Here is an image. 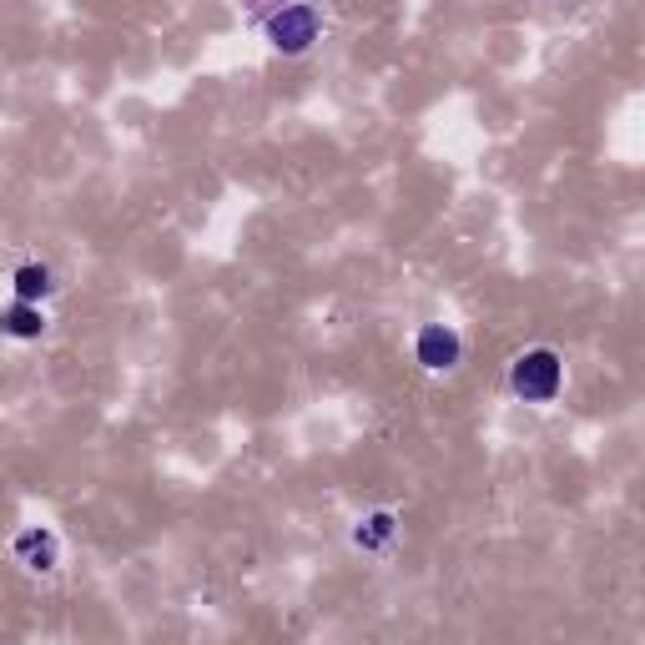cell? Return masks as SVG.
I'll return each mask as SVG.
<instances>
[{"label":"cell","mask_w":645,"mask_h":645,"mask_svg":"<svg viewBox=\"0 0 645 645\" xmlns=\"http://www.w3.org/2000/svg\"><path fill=\"white\" fill-rule=\"evenodd\" d=\"M509 383H514V394H520L525 404H550L560 394V383H565V363H560L555 348H530V353L514 358Z\"/></svg>","instance_id":"cell-1"},{"label":"cell","mask_w":645,"mask_h":645,"mask_svg":"<svg viewBox=\"0 0 645 645\" xmlns=\"http://www.w3.org/2000/svg\"><path fill=\"white\" fill-rule=\"evenodd\" d=\"M268 36H273V46L288 51V56L308 51V46L318 41V16H313V6H283V11L273 16Z\"/></svg>","instance_id":"cell-2"},{"label":"cell","mask_w":645,"mask_h":645,"mask_svg":"<svg viewBox=\"0 0 645 645\" xmlns=\"http://www.w3.org/2000/svg\"><path fill=\"white\" fill-rule=\"evenodd\" d=\"M459 353H464V343H459V333H454L449 323H429V328H419V338H414V358H419L429 373H449V368L459 363Z\"/></svg>","instance_id":"cell-3"},{"label":"cell","mask_w":645,"mask_h":645,"mask_svg":"<svg viewBox=\"0 0 645 645\" xmlns=\"http://www.w3.org/2000/svg\"><path fill=\"white\" fill-rule=\"evenodd\" d=\"M16 555H21V560H31V570H51V560H56V535H46V530H26V535L16 540Z\"/></svg>","instance_id":"cell-4"},{"label":"cell","mask_w":645,"mask_h":645,"mask_svg":"<svg viewBox=\"0 0 645 645\" xmlns=\"http://www.w3.org/2000/svg\"><path fill=\"white\" fill-rule=\"evenodd\" d=\"M0 328H6L11 338H41L46 318H41V308H36V303H16L6 318H0Z\"/></svg>","instance_id":"cell-5"},{"label":"cell","mask_w":645,"mask_h":645,"mask_svg":"<svg viewBox=\"0 0 645 645\" xmlns=\"http://www.w3.org/2000/svg\"><path fill=\"white\" fill-rule=\"evenodd\" d=\"M46 293H51V268L26 263V268L16 273V298H21V303H36V298H46Z\"/></svg>","instance_id":"cell-6"}]
</instances>
